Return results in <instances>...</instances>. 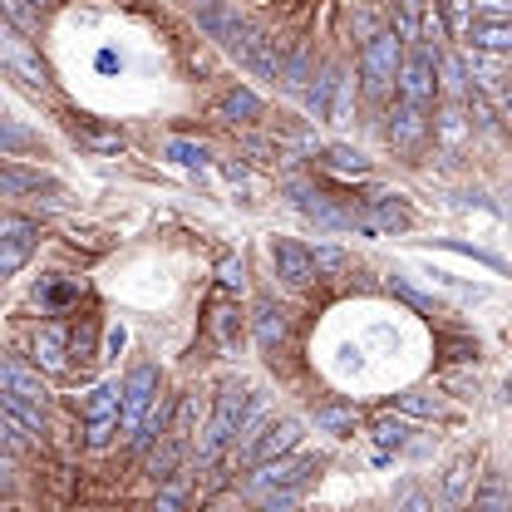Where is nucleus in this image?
Here are the masks:
<instances>
[{
    "mask_svg": "<svg viewBox=\"0 0 512 512\" xmlns=\"http://www.w3.org/2000/svg\"><path fill=\"white\" fill-rule=\"evenodd\" d=\"M30 5H40V10H50V0H30Z\"/></svg>",
    "mask_w": 512,
    "mask_h": 512,
    "instance_id": "obj_50",
    "label": "nucleus"
},
{
    "mask_svg": "<svg viewBox=\"0 0 512 512\" xmlns=\"http://www.w3.org/2000/svg\"><path fill=\"white\" fill-rule=\"evenodd\" d=\"M0 60L5 69L20 79V84H30V89H50V74H45V60L30 50V40H25V30H15L10 20L0 25Z\"/></svg>",
    "mask_w": 512,
    "mask_h": 512,
    "instance_id": "obj_6",
    "label": "nucleus"
},
{
    "mask_svg": "<svg viewBox=\"0 0 512 512\" xmlns=\"http://www.w3.org/2000/svg\"><path fill=\"white\" fill-rule=\"evenodd\" d=\"M316 424L320 429H330L335 439H350V434H355V424H360V414H355V409H320Z\"/></svg>",
    "mask_w": 512,
    "mask_h": 512,
    "instance_id": "obj_32",
    "label": "nucleus"
},
{
    "mask_svg": "<svg viewBox=\"0 0 512 512\" xmlns=\"http://www.w3.org/2000/svg\"><path fill=\"white\" fill-rule=\"evenodd\" d=\"M69 355H74V335L64 330V325H40L35 330V365L40 370H50V375H60L64 365H69Z\"/></svg>",
    "mask_w": 512,
    "mask_h": 512,
    "instance_id": "obj_13",
    "label": "nucleus"
},
{
    "mask_svg": "<svg viewBox=\"0 0 512 512\" xmlns=\"http://www.w3.org/2000/svg\"><path fill=\"white\" fill-rule=\"evenodd\" d=\"M237 55L252 64L261 79H281V69H286V64H281V55H276V40H271V35H261V30H252V35H247V45H242Z\"/></svg>",
    "mask_w": 512,
    "mask_h": 512,
    "instance_id": "obj_19",
    "label": "nucleus"
},
{
    "mask_svg": "<svg viewBox=\"0 0 512 512\" xmlns=\"http://www.w3.org/2000/svg\"><path fill=\"white\" fill-rule=\"evenodd\" d=\"M124 345H128V330H124V325H114V330L104 335V360H114V355H119Z\"/></svg>",
    "mask_w": 512,
    "mask_h": 512,
    "instance_id": "obj_45",
    "label": "nucleus"
},
{
    "mask_svg": "<svg viewBox=\"0 0 512 512\" xmlns=\"http://www.w3.org/2000/svg\"><path fill=\"white\" fill-rule=\"evenodd\" d=\"M252 330H256V345H261V350H276V345L286 340V311H281L271 296H266V301H256Z\"/></svg>",
    "mask_w": 512,
    "mask_h": 512,
    "instance_id": "obj_20",
    "label": "nucleus"
},
{
    "mask_svg": "<svg viewBox=\"0 0 512 512\" xmlns=\"http://www.w3.org/2000/svg\"><path fill=\"white\" fill-rule=\"evenodd\" d=\"M468 45L483 55H512V15H483L468 30Z\"/></svg>",
    "mask_w": 512,
    "mask_h": 512,
    "instance_id": "obj_14",
    "label": "nucleus"
},
{
    "mask_svg": "<svg viewBox=\"0 0 512 512\" xmlns=\"http://www.w3.org/2000/svg\"><path fill=\"white\" fill-rule=\"evenodd\" d=\"M0 10H5V20L15 25V30H35L40 25V5H30V0H0Z\"/></svg>",
    "mask_w": 512,
    "mask_h": 512,
    "instance_id": "obj_34",
    "label": "nucleus"
},
{
    "mask_svg": "<svg viewBox=\"0 0 512 512\" xmlns=\"http://www.w3.org/2000/svg\"><path fill=\"white\" fill-rule=\"evenodd\" d=\"M439 50L434 45H414L409 55H404V69H399V99H409V104H434V94H444L439 89Z\"/></svg>",
    "mask_w": 512,
    "mask_h": 512,
    "instance_id": "obj_5",
    "label": "nucleus"
},
{
    "mask_svg": "<svg viewBox=\"0 0 512 512\" xmlns=\"http://www.w3.org/2000/svg\"><path fill=\"white\" fill-rule=\"evenodd\" d=\"M84 148H94V153H124V138L119 133H94V128H84V133H74Z\"/></svg>",
    "mask_w": 512,
    "mask_h": 512,
    "instance_id": "obj_38",
    "label": "nucleus"
},
{
    "mask_svg": "<svg viewBox=\"0 0 512 512\" xmlns=\"http://www.w3.org/2000/svg\"><path fill=\"white\" fill-rule=\"evenodd\" d=\"M316 512H320V508H316Z\"/></svg>",
    "mask_w": 512,
    "mask_h": 512,
    "instance_id": "obj_52",
    "label": "nucleus"
},
{
    "mask_svg": "<svg viewBox=\"0 0 512 512\" xmlns=\"http://www.w3.org/2000/svg\"><path fill=\"white\" fill-rule=\"evenodd\" d=\"M493 5H512V0H493Z\"/></svg>",
    "mask_w": 512,
    "mask_h": 512,
    "instance_id": "obj_51",
    "label": "nucleus"
},
{
    "mask_svg": "<svg viewBox=\"0 0 512 512\" xmlns=\"http://www.w3.org/2000/svg\"><path fill=\"white\" fill-rule=\"evenodd\" d=\"M316 266L320 271H345V252L340 247H316Z\"/></svg>",
    "mask_w": 512,
    "mask_h": 512,
    "instance_id": "obj_42",
    "label": "nucleus"
},
{
    "mask_svg": "<svg viewBox=\"0 0 512 512\" xmlns=\"http://www.w3.org/2000/svg\"><path fill=\"white\" fill-rule=\"evenodd\" d=\"M266 419H261V394L247 380H227L212 399V414H207V429H202V448H197V463H217L227 448L237 444V434L247 439L256 434Z\"/></svg>",
    "mask_w": 512,
    "mask_h": 512,
    "instance_id": "obj_1",
    "label": "nucleus"
},
{
    "mask_svg": "<svg viewBox=\"0 0 512 512\" xmlns=\"http://www.w3.org/2000/svg\"><path fill=\"white\" fill-rule=\"evenodd\" d=\"M394 409L404 419H439L444 414V399L439 394H424V389H409V394H394Z\"/></svg>",
    "mask_w": 512,
    "mask_h": 512,
    "instance_id": "obj_24",
    "label": "nucleus"
},
{
    "mask_svg": "<svg viewBox=\"0 0 512 512\" xmlns=\"http://www.w3.org/2000/svg\"><path fill=\"white\" fill-rule=\"evenodd\" d=\"M325 168H330V173H340V178H370L365 153H355V148H345V143L325 148Z\"/></svg>",
    "mask_w": 512,
    "mask_h": 512,
    "instance_id": "obj_26",
    "label": "nucleus"
},
{
    "mask_svg": "<svg viewBox=\"0 0 512 512\" xmlns=\"http://www.w3.org/2000/svg\"><path fill=\"white\" fill-rule=\"evenodd\" d=\"M399 69H404V40L394 30H375L365 40V55H360L365 94L370 99H389V89H399Z\"/></svg>",
    "mask_w": 512,
    "mask_h": 512,
    "instance_id": "obj_4",
    "label": "nucleus"
},
{
    "mask_svg": "<svg viewBox=\"0 0 512 512\" xmlns=\"http://www.w3.org/2000/svg\"><path fill=\"white\" fill-rule=\"evenodd\" d=\"M183 498H188V478H163V488L153 498V512H183Z\"/></svg>",
    "mask_w": 512,
    "mask_h": 512,
    "instance_id": "obj_35",
    "label": "nucleus"
},
{
    "mask_svg": "<svg viewBox=\"0 0 512 512\" xmlns=\"http://www.w3.org/2000/svg\"><path fill=\"white\" fill-rule=\"evenodd\" d=\"M320 463H325L320 453H286V458H271V463L252 468V478L242 483V493H247V498H276V493L306 488V483L320 473Z\"/></svg>",
    "mask_w": 512,
    "mask_h": 512,
    "instance_id": "obj_2",
    "label": "nucleus"
},
{
    "mask_svg": "<svg viewBox=\"0 0 512 512\" xmlns=\"http://www.w3.org/2000/svg\"><path fill=\"white\" fill-rule=\"evenodd\" d=\"M399 10H404V15H424V10H429V0H399Z\"/></svg>",
    "mask_w": 512,
    "mask_h": 512,
    "instance_id": "obj_47",
    "label": "nucleus"
},
{
    "mask_svg": "<svg viewBox=\"0 0 512 512\" xmlns=\"http://www.w3.org/2000/svg\"><path fill=\"white\" fill-rule=\"evenodd\" d=\"M439 5H444L448 35L453 40H468V30H473V0H439Z\"/></svg>",
    "mask_w": 512,
    "mask_h": 512,
    "instance_id": "obj_31",
    "label": "nucleus"
},
{
    "mask_svg": "<svg viewBox=\"0 0 512 512\" xmlns=\"http://www.w3.org/2000/svg\"><path fill=\"white\" fill-rule=\"evenodd\" d=\"M74 360H79V365H84V360H94V330H89V325L74 335Z\"/></svg>",
    "mask_w": 512,
    "mask_h": 512,
    "instance_id": "obj_44",
    "label": "nucleus"
},
{
    "mask_svg": "<svg viewBox=\"0 0 512 512\" xmlns=\"http://www.w3.org/2000/svg\"><path fill=\"white\" fill-rule=\"evenodd\" d=\"M394 512H434V498H429L424 488H404V498H399Z\"/></svg>",
    "mask_w": 512,
    "mask_h": 512,
    "instance_id": "obj_39",
    "label": "nucleus"
},
{
    "mask_svg": "<svg viewBox=\"0 0 512 512\" xmlns=\"http://www.w3.org/2000/svg\"><path fill=\"white\" fill-rule=\"evenodd\" d=\"M217 286L242 296V286H247V266H242V256H222V266H217Z\"/></svg>",
    "mask_w": 512,
    "mask_h": 512,
    "instance_id": "obj_36",
    "label": "nucleus"
},
{
    "mask_svg": "<svg viewBox=\"0 0 512 512\" xmlns=\"http://www.w3.org/2000/svg\"><path fill=\"white\" fill-rule=\"evenodd\" d=\"M434 138H439L444 153H463L473 143V114H468L463 99H448L444 109L434 114Z\"/></svg>",
    "mask_w": 512,
    "mask_h": 512,
    "instance_id": "obj_11",
    "label": "nucleus"
},
{
    "mask_svg": "<svg viewBox=\"0 0 512 512\" xmlns=\"http://www.w3.org/2000/svg\"><path fill=\"white\" fill-rule=\"evenodd\" d=\"M217 119H222V124H252V119H261V99H256L247 84H232V89H222V99H217Z\"/></svg>",
    "mask_w": 512,
    "mask_h": 512,
    "instance_id": "obj_17",
    "label": "nucleus"
},
{
    "mask_svg": "<svg viewBox=\"0 0 512 512\" xmlns=\"http://www.w3.org/2000/svg\"><path fill=\"white\" fill-rule=\"evenodd\" d=\"M473 512H512V503H508V493H503V488L493 483V488H488V493H483V498L473 503Z\"/></svg>",
    "mask_w": 512,
    "mask_h": 512,
    "instance_id": "obj_40",
    "label": "nucleus"
},
{
    "mask_svg": "<svg viewBox=\"0 0 512 512\" xmlns=\"http://www.w3.org/2000/svg\"><path fill=\"white\" fill-rule=\"evenodd\" d=\"M40 247V227L30 217H5L0 222V276H20V266L30 261V252Z\"/></svg>",
    "mask_w": 512,
    "mask_h": 512,
    "instance_id": "obj_10",
    "label": "nucleus"
},
{
    "mask_svg": "<svg viewBox=\"0 0 512 512\" xmlns=\"http://www.w3.org/2000/svg\"><path fill=\"white\" fill-rule=\"evenodd\" d=\"M271 266H276V276H281L286 291H306V286H316V276H320L316 252H306V247L291 242V237H276V242H271Z\"/></svg>",
    "mask_w": 512,
    "mask_h": 512,
    "instance_id": "obj_9",
    "label": "nucleus"
},
{
    "mask_svg": "<svg viewBox=\"0 0 512 512\" xmlns=\"http://www.w3.org/2000/svg\"><path fill=\"white\" fill-rule=\"evenodd\" d=\"M291 202H296V207H301L306 217H316L320 227H330V232H345V227H360L355 217H345V212H335V207H330V202H325L320 192H311V188H306V183H291Z\"/></svg>",
    "mask_w": 512,
    "mask_h": 512,
    "instance_id": "obj_16",
    "label": "nucleus"
},
{
    "mask_svg": "<svg viewBox=\"0 0 512 512\" xmlns=\"http://www.w3.org/2000/svg\"><path fill=\"white\" fill-rule=\"evenodd\" d=\"M439 498H444V508H463V503L473 498V458H468V453H463V458H453V463L444 468Z\"/></svg>",
    "mask_w": 512,
    "mask_h": 512,
    "instance_id": "obj_18",
    "label": "nucleus"
},
{
    "mask_svg": "<svg viewBox=\"0 0 512 512\" xmlns=\"http://www.w3.org/2000/svg\"><path fill=\"white\" fill-rule=\"evenodd\" d=\"M119 434H124V419H94V424L84 429V444L94 448V453H104V448L114 444Z\"/></svg>",
    "mask_w": 512,
    "mask_h": 512,
    "instance_id": "obj_33",
    "label": "nucleus"
},
{
    "mask_svg": "<svg viewBox=\"0 0 512 512\" xmlns=\"http://www.w3.org/2000/svg\"><path fill=\"white\" fill-rule=\"evenodd\" d=\"M493 104H498V114H503V119H508V128H512V79L498 89V94H493Z\"/></svg>",
    "mask_w": 512,
    "mask_h": 512,
    "instance_id": "obj_46",
    "label": "nucleus"
},
{
    "mask_svg": "<svg viewBox=\"0 0 512 512\" xmlns=\"http://www.w3.org/2000/svg\"><path fill=\"white\" fill-rule=\"evenodd\" d=\"M192 10H197V15H207V10H222V0H188Z\"/></svg>",
    "mask_w": 512,
    "mask_h": 512,
    "instance_id": "obj_48",
    "label": "nucleus"
},
{
    "mask_svg": "<svg viewBox=\"0 0 512 512\" xmlns=\"http://www.w3.org/2000/svg\"><path fill=\"white\" fill-rule=\"evenodd\" d=\"M306 439V424L301 419H291V414H281V419H266L256 434H247L237 453H232V463H242V468H261V463H271V458H286V453H296Z\"/></svg>",
    "mask_w": 512,
    "mask_h": 512,
    "instance_id": "obj_3",
    "label": "nucleus"
},
{
    "mask_svg": "<svg viewBox=\"0 0 512 512\" xmlns=\"http://www.w3.org/2000/svg\"><path fill=\"white\" fill-rule=\"evenodd\" d=\"M370 434H375V444H380L384 453H389V448L399 453V448H409V439H414V429H409V419H404V414H384V419H375V429H370Z\"/></svg>",
    "mask_w": 512,
    "mask_h": 512,
    "instance_id": "obj_25",
    "label": "nucleus"
},
{
    "mask_svg": "<svg viewBox=\"0 0 512 512\" xmlns=\"http://www.w3.org/2000/svg\"><path fill=\"white\" fill-rule=\"evenodd\" d=\"M360 227L365 232H404L409 227V207L394 197V192H380V197H370V212L360 217Z\"/></svg>",
    "mask_w": 512,
    "mask_h": 512,
    "instance_id": "obj_15",
    "label": "nucleus"
},
{
    "mask_svg": "<svg viewBox=\"0 0 512 512\" xmlns=\"http://www.w3.org/2000/svg\"><path fill=\"white\" fill-rule=\"evenodd\" d=\"M281 89H286V94H301V99L311 94V50H306V45H301V50L291 55V64L281 69Z\"/></svg>",
    "mask_w": 512,
    "mask_h": 512,
    "instance_id": "obj_27",
    "label": "nucleus"
},
{
    "mask_svg": "<svg viewBox=\"0 0 512 512\" xmlns=\"http://www.w3.org/2000/svg\"><path fill=\"white\" fill-rule=\"evenodd\" d=\"M212 340L222 350H237V340H242V311L237 306H217L212 311Z\"/></svg>",
    "mask_w": 512,
    "mask_h": 512,
    "instance_id": "obj_28",
    "label": "nucleus"
},
{
    "mask_svg": "<svg viewBox=\"0 0 512 512\" xmlns=\"http://www.w3.org/2000/svg\"><path fill=\"white\" fill-rule=\"evenodd\" d=\"M25 192H55V178L30 173L15 158H5V168H0V197H25Z\"/></svg>",
    "mask_w": 512,
    "mask_h": 512,
    "instance_id": "obj_21",
    "label": "nucleus"
},
{
    "mask_svg": "<svg viewBox=\"0 0 512 512\" xmlns=\"http://www.w3.org/2000/svg\"><path fill=\"white\" fill-rule=\"evenodd\" d=\"M207 512H237V498H217V503H212Z\"/></svg>",
    "mask_w": 512,
    "mask_h": 512,
    "instance_id": "obj_49",
    "label": "nucleus"
},
{
    "mask_svg": "<svg viewBox=\"0 0 512 512\" xmlns=\"http://www.w3.org/2000/svg\"><path fill=\"white\" fill-rule=\"evenodd\" d=\"M296 503H301V488L276 493V498H261V508H256V512H296Z\"/></svg>",
    "mask_w": 512,
    "mask_h": 512,
    "instance_id": "obj_41",
    "label": "nucleus"
},
{
    "mask_svg": "<svg viewBox=\"0 0 512 512\" xmlns=\"http://www.w3.org/2000/svg\"><path fill=\"white\" fill-rule=\"evenodd\" d=\"M163 158H173L178 168H207V143H192V138H168L163 143Z\"/></svg>",
    "mask_w": 512,
    "mask_h": 512,
    "instance_id": "obj_29",
    "label": "nucleus"
},
{
    "mask_svg": "<svg viewBox=\"0 0 512 512\" xmlns=\"http://www.w3.org/2000/svg\"><path fill=\"white\" fill-rule=\"evenodd\" d=\"M439 89H444L448 99H468L473 79H468V60L463 55H444L439 60Z\"/></svg>",
    "mask_w": 512,
    "mask_h": 512,
    "instance_id": "obj_23",
    "label": "nucleus"
},
{
    "mask_svg": "<svg viewBox=\"0 0 512 512\" xmlns=\"http://www.w3.org/2000/svg\"><path fill=\"white\" fill-rule=\"evenodd\" d=\"M434 133V119H429V109L424 104H409V99H399L394 109H389V124H384V138H389V148H399V153H414V148H424V138Z\"/></svg>",
    "mask_w": 512,
    "mask_h": 512,
    "instance_id": "obj_8",
    "label": "nucleus"
},
{
    "mask_svg": "<svg viewBox=\"0 0 512 512\" xmlns=\"http://www.w3.org/2000/svg\"><path fill=\"white\" fill-rule=\"evenodd\" d=\"M207 424H202V399H197V389H188V394H178V404H173V439L178 444H192L197 434H202Z\"/></svg>",
    "mask_w": 512,
    "mask_h": 512,
    "instance_id": "obj_22",
    "label": "nucleus"
},
{
    "mask_svg": "<svg viewBox=\"0 0 512 512\" xmlns=\"http://www.w3.org/2000/svg\"><path fill=\"white\" fill-rule=\"evenodd\" d=\"M79 291H84L79 281H45L35 296H40V306H45V311H64L69 301H79Z\"/></svg>",
    "mask_w": 512,
    "mask_h": 512,
    "instance_id": "obj_30",
    "label": "nucleus"
},
{
    "mask_svg": "<svg viewBox=\"0 0 512 512\" xmlns=\"http://www.w3.org/2000/svg\"><path fill=\"white\" fill-rule=\"evenodd\" d=\"M158 384H163L158 380V365H138V370L124 380V434L128 439L143 429V419H148V414H153V404L163 399V394H158Z\"/></svg>",
    "mask_w": 512,
    "mask_h": 512,
    "instance_id": "obj_7",
    "label": "nucleus"
},
{
    "mask_svg": "<svg viewBox=\"0 0 512 512\" xmlns=\"http://www.w3.org/2000/svg\"><path fill=\"white\" fill-rule=\"evenodd\" d=\"M394 291H399V296H404V301H409V306H414V311H439V306H434V301H429V296H419V291H414V286H409V281H394Z\"/></svg>",
    "mask_w": 512,
    "mask_h": 512,
    "instance_id": "obj_43",
    "label": "nucleus"
},
{
    "mask_svg": "<svg viewBox=\"0 0 512 512\" xmlns=\"http://www.w3.org/2000/svg\"><path fill=\"white\" fill-rule=\"evenodd\" d=\"M25 143H40V138H30L25 128L15 124V119H5V138H0V158H20V148Z\"/></svg>",
    "mask_w": 512,
    "mask_h": 512,
    "instance_id": "obj_37",
    "label": "nucleus"
},
{
    "mask_svg": "<svg viewBox=\"0 0 512 512\" xmlns=\"http://www.w3.org/2000/svg\"><path fill=\"white\" fill-rule=\"evenodd\" d=\"M0 394H10V399H30V404H40L45 409V384H40V365L30 370L20 355H10L5 365H0Z\"/></svg>",
    "mask_w": 512,
    "mask_h": 512,
    "instance_id": "obj_12",
    "label": "nucleus"
}]
</instances>
